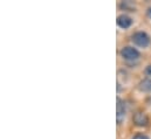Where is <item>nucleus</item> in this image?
Here are the masks:
<instances>
[{
    "instance_id": "1",
    "label": "nucleus",
    "mask_w": 151,
    "mask_h": 139,
    "mask_svg": "<svg viewBox=\"0 0 151 139\" xmlns=\"http://www.w3.org/2000/svg\"><path fill=\"white\" fill-rule=\"evenodd\" d=\"M132 41L137 46H139L142 48H145L150 43V37H149V35L147 34V33H144V32H137V33H135V34L132 35Z\"/></svg>"
},
{
    "instance_id": "2",
    "label": "nucleus",
    "mask_w": 151,
    "mask_h": 139,
    "mask_svg": "<svg viewBox=\"0 0 151 139\" xmlns=\"http://www.w3.org/2000/svg\"><path fill=\"white\" fill-rule=\"evenodd\" d=\"M121 55L124 60H128V61H134V60H137L139 57V53L137 49H135L134 47H125L122 49L121 52Z\"/></svg>"
},
{
    "instance_id": "3",
    "label": "nucleus",
    "mask_w": 151,
    "mask_h": 139,
    "mask_svg": "<svg viewBox=\"0 0 151 139\" xmlns=\"http://www.w3.org/2000/svg\"><path fill=\"white\" fill-rule=\"evenodd\" d=\"M116 109H117V115H116V117H117V123L121 124V123L124 120V118H125V104H124L119 98L117 100Z\"/></svg>"
},
{
    "instance_id": "4",
    "label": "nucleus",
    "mask_w": 151,
    "mask_h": 139,
    "mask_svg": "<svg viewBox=\"0 0 151 139\" xmlns=\"http://www.w3.org/2000/svg\"><path fill=\"white\" fill-rule=\"evenodd\" d=\"M149 119H148V116L144 113V112H137L135 113L134 116V123L138 126H145L148 124Z\"/></svg>"
},
{
    "instance_id": "5",
    "label": "nucleus",
    "mask_w": 151,
    "mask_h": 139,
    "mask_svg": "<svg viewBox=\"0 0 151 139\" xmlns=\"http://www.w3.org/2000/svg\"><path fill=\"white\" fill-rule=\"evenodd\" d=\"M117 25H118L121 28L127 29V28H129V27L132 25V20H131V18H129L128 15H119V16L117 18Z\"/></svg>"
},
{
    "instance_id": "6",
    "label": "nucleus",
    "mask_w": 151,
    "mask_h": 139,
    "mask_svg": "<svg viewBox=\"0 0 151 139\" xmlns=\"http://www.w3.org/2000/svg\"><path fill=\"white\" fill-rule=\"evenodd\" d=\"M139 89L145 92H151V80H144L139 84Z\"/></svg>"
},
{
    "instance_id": "7",
    "label": "nucleus",
    "mask_w": 151,
    "mask_h": 139,
    "mask_svg": "<svg viewBox=\"0 0 151 139\" xmlns=\"http://www.w3.org/2000/svg\"><path fill=\"white\" fill-rule=\"evenodd\" d=\"M132 139H149V137H147L145 135H142V133H138V135H136L135 137Z\"/></svg>"
},
{
    "instance_id": "8",
    "label": "nucleus",
    "mask_w": 151,
    "mask_h": 139,
    "mask_svg": "<svg viewBox=\"0 0 151 139\" xmlns=\"http://www.w3.org/2000/svg\"><path fill=\"white\" fill-rule=\"evenodd\" d=\"M145 72H147V75H148V76H151V66H148V67H147Z\"/></svg>"
},
{
    "instance_id": "9",
    "label": "nucleus",
    "mask_w": 151,
    "mask_h": 139,
    "mask_svg": "<svg viewBox=\"0 0 151 139\" xmlns=\"http://www.w3.org/2000/svg\"><path fill=\"white\" fill-rule=\"evenodd\" d=\"M148 15H149V18H151V7L148 8Z\"/></svg>"
}]
</instances>
